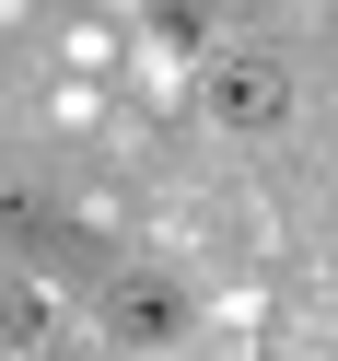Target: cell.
<instances>
[{"instance_id": "obj_1", "label": "cell", "mask_w": 338, "mask_h": 361, "mask_svg": "<svg viewBox=\"0 0 338 361\" xmlns=\"http://www.w3.org/2000/svg\"><path fill=\"white\" fill-rule=\"evenodd\" d=\"M105 338H117V350L187 338V291H175V280H105Z\"/></svg>"}, {"instance_id": "obj_2", "label": "cell", "mask_w": 338, "mask_h": 361, "mask_svg": "<svg viewBox=\"0 0 338 361\" xmlns=\"http://www.w3.org/2000/svg\"><path fill=\"white\" fill-rule=\"evenodd\" d=\"M210 117L222 128H280L291 117V82L268 71V59H222V71H210Z\"/></svg>"}]
</instances>
